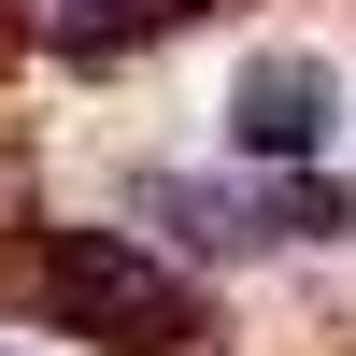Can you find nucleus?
<instances>
[{
  "instance_id": "nucleus-1",
  "label": "nucleus",
  "mask_w": 356,
  "mask_h": 356,
  "mask_svg": "<svg viewBox=\"0 0 356 356\" xmlns=\"http://www.w3.org/2000/svg\"><path fill=\"white\" fill-rule=\"evenodd\" d=\"M29 300H43L57 328L114 342V356H171V342L200 328V314H186V285H171L157 257L129 243V228H57V243L29 257Z\"/></svg>"
},
{
  "instance_id": "nucleus-2",
  "label": "nucleus",
  "mask_w": 356,
  "mask_h": 356,
  "mask_svg": "<svg viewBox=\"0 0 356 356\" xmlns=\"http://www.w3.org/2000/svg\"><path fill=\"white\" fill-rule=\"evenodd\" d=\"M228 129H243V157H314L328 143V72L314 57H257L243 100H228Z\"/></svg>"
},
{
  "instance_id": "nucleus-3",
  "label": "nucleus",
  "mask_w": 356,
  "mask_h": 356,
  "mask_svg": "<svg viewBox=\"0 0 356 356\" xmlns=\"http://www.w3.org/2000/svg\"><path fill=\"white\" fill-rule=\"evenodd\" d=\"M171 214H214V243H285L342 228V186H171Z\"/></svg>"
},
{
  "instance_id": "nucleus-4",
  "label": "nucleus",
  "mask_w": 356,
  "mask_h": 356,
  "mask_svg": "<svg viewBox=\"0 0 356 356\" xmlns=\"http://www.w3.org/2000/svg\"><path fill=\"white\" fill-rule=\"evenodd\" d=\"M200 15V0H57V29H86V43H129V29H171Z\"/></svg>"
}]
</instances>
